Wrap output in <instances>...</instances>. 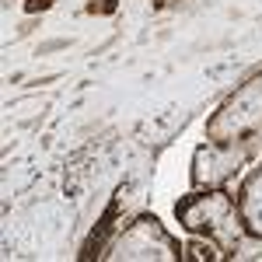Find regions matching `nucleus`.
<instances>
[{"mask_svg":"<svg viewBox=\"0 0 262 262\" xmlns=\"http://www.w3.org/2000/svg\"><path fill=\"white\" fill-rule=\"evenodd\" d=\"M119 0H91L88 4V14H116Z\"/></svg>","mask_w":262,"mask_h":262,"instance_id":"f257e3e1","label":"nucleus"},{"mask_svg":"<svg viewBox=\"0 0 262 262\" xmlns=\"http://www.w3.org/2000/svg\"><path fill=\"white\" fill-rule=\"evenodd\" d=\"M53 4H56V0H25V11L35 14V11H49Z\"/></svg>","mask_w":262,"mask_h":262,"instance_id":"f03ea898","label":"nucleus"},{"mask_svg":"<svg viewBox=\"0 0 262 262\" xmlns=\"http://www.w3.org/2000/svg\"><path fill=\"white\" fill-rule=\"evenodd\" d=\"M164 4H171V0H164Z\"/></svg>","mask_w":262,"mask_h":262,"instance_id":"7ed1b4c3","label":"nucleus"}]
</instances>
